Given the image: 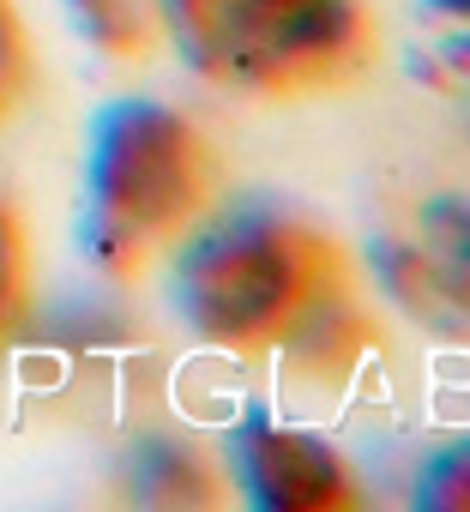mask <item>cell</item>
Returning <instances> with one entry per match:
<instances>
[{"mask_svg":"<svg viewBox=\"0 0 470 512\" xmlns=\"http://www.w3.org/2000/svg\"><path fill=\"white\" fill-rule=\"evenodd\" d=\"M175 247L169 302L199 344L229 356L278 350L326 290L350 284L344 247L278 205H229L217 217L205 211Z\"/></svg>","mask_w":470,"mask_h":512,"instance_id":"6da1fadb","label":"cell"},{"mask_svg":"<svg viewBox=\"0 0 470 512\" xmlns=\"http://www.w3.org/2000/svg\"><path fill=\"white\" fill-rule=\"evenodd\" d=\"M217 205L211 139L157 97H115L85 145V260L127 284Z\"/></svg>","mask_w":470,"mask_h":512,"instance_id":"7a4b0ae2","label":"cell"},{"mask_svg":"<svg viewBox=\"0 0 470 512\" xmlns=\"http://www.w3.org/2000/svg\"><path fill=\"white\" fill-rule=\"evenodd\" d=\"M157 25L205 85L266 103L344 91L380 49L368 0H157Z\"/></svg>","mask_w":470,"mask_h":512,"instance_id":"3957f363","label":"cell"},{"mask_svg":"<svg viewBox=\"0 0 470 512\" xmlns=\"http://www.w3.org/2000/svg\"><path fill=\"white\" fill-rule=\"evenodd\" d=\"M229 476L260 512H350L362 500L344 452L278 416H248L229 428Z\"/></svg>","mask_w":470,"mask_h":512,"instance_id":"277c9868","label":"cell"},{"mask_svg":"<svg viewBox=\"0 0 470 512\" xmlns=\"http://www.w3.org/2000/svg\"><path fill=\"white\" fill-rule=\"evenodd\" d=\"M374 278L428 332L470 338V278L452 260H440L422 235H410V241L404 235H380L374 241Z\"/></svg>","mask_w":470,"mask_h":512,"instance_id":"5b68a950","label":"cell"},{"mask_svg":"<svg viewBox=\"0 0 470 512\" xmlns=\"http://www.w3.org/2000/svg\"><path fill=\"white\" fill-rule=\"evenodd\" d=\"M278 350L290 356V368H296L302 380H344V374L374 350V326H368V314H362V302H356V284L326 290V296L290 326V338H284Z\"/></svg>","mask_w":470,"mask_h":512,"instance_id":"8992f818","label":"cell"},{"mask_svg":"<svg viewBox=\"0 0 470 512\" xmlns=\"http://www.w3.org/2000/svg\"><path fill=\"white\" fill-rule=\"evenodd\" d=\"M121 482H127V500H139V506H217L223 500L217 470L193 446L163 440V434L133 440V452L121 464Z\"/></svg>","mask_w":470,"mask_h":512,"instance_id":"52a82bcc","label":"cell"},{"mask_svg":"<svg viewBox=\"0 0 470 512\" xmlns=\"http://www.w3.org/2000/svg\"><path fill=\"white\" fill-rule=\"evenodd\" d=\"M67 13L109 61H145L157 43V0H67Z\"/></svg>","mask_w":470,"mask_h":512,"instance_id":"ba28073f","label":"cell"},{"mask_svg":"<svg viewBox=\"0 0 470 512\" xmlns=\"http://www.w3.org/2000/svg\"><path fill=\"white\" fill-rule=\"evenodd\" d=\"M25 296H31V247H25V223L19 211L0 199V344L13 338L19 314H25Z\"/></svg>","mask_w":470,"mask_h":512,"instance_id":"9c48e42d","label":"cell"},{"mask_svg":"<svg viewBox=\"0 0 470 512\" xmlns=\"http://www.w3.org/2000/svg\"><path fill=\"white\" fill-rule=\"evenodd\" d=\"M416 506L428 512H470V440L440 446L422 470H416Z\"/></svg>","mask_w":470,"mask_h":512,"instance_id":"30bf717a","label":"cell"},{"mask_svg":"<svg viewBox=\"0 0 470 512\" xmlns=\"http://www.w3.org/2000/svg\"><path fill=\"white\" fill-rule=\"evenodd\" d=\"M416 235L440 253V260H452L470 278V199L464 193H434L416 211Z\"/></svg>","mask_w":470,"mask_h":512,"instance_id":"8fae6325","label":"cell"},{"mask_svg":"<svg viewBox=\"0 0 470 512\" xmlns=\"http://www.w3.org/2000/svg\"><path fill=\"white\" fill-rule=\"evenodd\" d=\"M31 97V37L13 0H0V121Z\"/></svg>","mask_w":470,"mask_h":512,"instance_id":"7c38bea8","label":"cell"},{"mask_svg":"<svg viewBox=\"0 0 470 512\" xmlns=\"http://www.w3.org/2000/svg\"><path fill=\"white\" fill-rule=\"evenodd\" d=\"M428 13H440V19H452V25H470V0H422Z\"/></svg>","mask_w":470,"mask_h":512,"instance_id":"4fadbf2b","label":"cell"},{"mask_svg":"<svg viewBox=\"0 0 470 512\" xmlns=\"http://www.w3.org/2000/svg\"><path fill=\"white\" fill-rule=\"evenodd\" d=\"M464 103H470V97H464Z\"/></svg>","mask_w":470,"mask_h":512,"instance_id":"5bb4252c","label":"cell"}]
</instances>
